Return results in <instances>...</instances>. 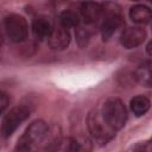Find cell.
Masks as SVG:
<instances>
[{"instance_id": "4", "label": "cell", "mask_w": 152, "mask_h": 152, "mask_svg": "<svg viewBox=\"0 0 152 152\" xmlns=\"http://www.w3.org/2000/svg\"><path fill=\"white\" fill-rule=\"evenodd\" d=\"M88 129L93 139L100 144H106L115 135V131L107 126L99 110H93L88 115Z\"/></svg>"}, {"instance_id": "13", "label": "cell", "mask_w": 152, "mask_h": 152, "mask_svg": "<svg viewBox=\"0 0 152 152\" xmlns=\"http://www.w3.org/2000/svg\"><path fill=\"white\" fill-rule=\"evenodd\" d=\"M134 77L138 83L144 87H151L152 84V72H151V62L147 61L139 65L134 72Z\"/></svg>"}, {"instance_id": "6", "label": "cell", "mask_w": 152, "mask_h": 152, "mask_svg": "<svg viewBox=\"0 0 152 152\" xmlns=\"http://www.w3.org/2000/svg\"><path fill=\"white\" fill-rule=\"evenodd\" d=\"M30 116V109L25 106H18L12 108L4 118L1 124V134L5 138L11 137L14 131Z\"/></svg>"}, {"instance_id": "14", "label": "cell", "mask_w": 152, "mask_h": 152, "mask_svg": "<svg viewBox=\"0 0 152 152\" xmlns=\"http://www.w3.org/2000/svg\"><path fill=\"white\" fill-rule=\"evenodd\" d=\"M148 108H150V100L146 96L138 95L131 100V110L137 116H141L146 114Z\"/></svg>"}, {"instance_id": "9", "label": "cell", "mask_w": 152, "mask_h": 152, "mask_svg": "<svg viewBox=\"0 0 152 152\" xmlns=\"http://www.w3.org/2000/svg\"><path fill=\"white\" fill-rule=\"evenodd\" d=\"M103 7L100 4L96 2H83L81 5V14L83 20L87 24H93L95 23L102 14Z\"/></svg>"}, {"instance_id": "10", "label": "cell", "mask_w": 152, "mask_h": 152, "mask_svg": "<svg viewBox=\"0 0 152 152\" xmlns=\"http://www.w3.org/2000/svg\"><path fill=\"white\" fill-rule=\"evenodd\" d=\"M121 24H122V20H121V17L120 15H118L115 13H112L110 15H108L106 18V20L101 25V36H102V39L103 40H108L115 33V31L120 27Z\"/></svg>"}, {"instance_id": "15", "label": "cell", "mask_w": 152, "mask_h": 152, "mask_svg": "<svg viewBox=\"0 0 152 152\" xmlns=\"http://www.w3.org/2000/svg\"><path fill=\"white\" fill-rule=\"evenodd\" d=\"M58 19H59V24H61V26H62L63 28L76 27V26L78 25V23H80V18H78V15H77L75 12H72V11H68V10L61 12Z\"/></svg>"}, {"instance_id": "1", "label": "cell", "mask_w": 152, "mask_h": 152, "mask_svg": "<svg viewBox=\"0 0 152 152\" xmlns=\"http://www.w3.org/2000/svg\"><path fill=\"white\" fill-rule=\"evenodd\" d=\"M48 134L49 127L45 121H33L18 140L15 152H42L40 147L44 144Z\"/></svg>"}, {"instance_id": "17", "label": "cell", "mask_w": 152, "mask_h": 152, "mask_svg": "<svg viewBox=\"0 0 152 152\" xmlns=\"http://www.w3.org/2000/svg\"><path fill=\"white\" fill-rule=\"evenodd\" d=\"M8 102H10V99H8V95L4 91L0 90V114L4 113V110L7 108L8 106Z\"/></svg>"}, {"instance_id": "11", "label": "cell", "mask_w": 152, "mask_h": 152, "mask_svg": "<svg viewBox=\"0 0 152 152\" xmlns=\"http://www.w3.org/2000/svg\"><path fill=\"white\" fill-rule=\"evenodd\" d=\"M51 30H52V26L50 21L44 17H38L32 21V32L34 37L39 40L48 38Z\"/></svg>"}, {"instance_id": "3", "label": "cell", "mask_w": 152, "mask_h": 152, "mask_svg": "<svg viewBox=\"0 0 152 152\" xmlns=\"http://www.w3.org/2000/svg\"><path fill=\"white\" fill-rule=\"evenodd\" d=\"M46 152H91V142L86 137H68L55 139L50 144Z\"/></svg>"}, {"instance_id": "18", "label": "cell", "mask_w": 152, "mask_h": 152, "mask_svg": "<svg viewBox=\"0 0 152 152\" xmlns=\"http://www.w3.org/2000/svg\"><path fill=\"white\" fill-rule=\"evenodd\" d=\"M132 152H151V144L150 142L138 144V145L134 146Z\"/></svg>"}, {"instance_id": "16", "label": "cell", "mask_w": 152, "mask_h": 152, "mask_svg": "<svg viewBox=\"0 0 152 152\" xmlns=\"http://www.w3.org/2000/svg\"><path fill=\"white\" fill-rule=\"evenodd\" d=\"M75 36H76V42L78 44L80 48H86L90 40V32L88 28L86 27H77L76 28V32H75Z\"/></svg>"}, {"instance_id": "5", "label": "cell", "mask_w": 152, "mask_h": 152, "mask_svg": "<svg viewBox=\"0 0 152 152\" xmlns=\"http://www.w3.org/2000/svg\"><path fill=\"white\" fill-rule=\"evenodd\" d=\"M4 26L7 36L14 43H21L27 38L28 25L24 17L19 14H10L5 18Z\"/></svg>"}, {"instance_id": "7", "label": "cell", "mask_w": 152, "mask_h": 152, "mask_svg": "<svg viewBox=\"0 0 152 152\" xmlns=\"http://www.w3.org/2000/svg\"><path fill=\"white\" fill-rule=\"evenodd\" d=\"M146 38V31L141 27H128L126 28L120 38V43L126 49H134L142 44Z\"/></svg>"}, {"instance_id": "12", "label": "cell", "mask_w": 152, "mask_h": 152, "mask_svg": "<svg viewBox=\"0 0 152 152\" xmlns=\"http://www.w3.org/2000/svg\"><path fill=\"white\" fill-rule=\"evenodd\" d=\"M129 18L135 24H147L152 18L151 10L145 5H135L129 10Z\"/></svg>"}, {"instance_id": "8", "label": "cell", "mask_w": 152, "mask_h": 152, "mask_svg": "<svg viewBox=\"0 0 152 152\" xmlns=\"http://www.w3.org/2000/svg\"><path fill=\"white\" fill-rule=\"evenodd\" d=\"M48 39V45L53 50H64L70 43V33L66 28L52 27Z\"/></svg>"}, {"instance_id": "2", "label": "cell", "mask_w": 152, "mask_h": 152, "mask_svg": "<svg viewBox=\"0 0 152 152\" xmlns=\"http://www.w3.org/2000/svg\"><path fill=\"white\" fill-rule=\"evenodd\" d=\"M101 116L103 121L113 131L122 128L127 120V109L124 102L118 97L107 99L101 107Z\"/></svg>"}]
</instances>
